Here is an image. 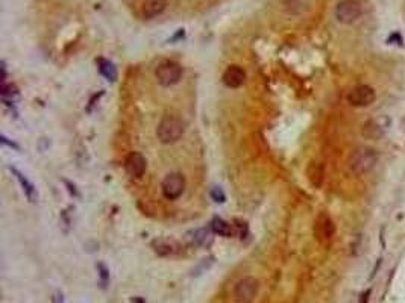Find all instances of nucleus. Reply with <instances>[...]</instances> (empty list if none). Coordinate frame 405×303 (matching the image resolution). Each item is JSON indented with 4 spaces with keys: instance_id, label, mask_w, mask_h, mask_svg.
<instances>
[{
    "instance_id": "obj_1",
    "label": "nucleus",
    "mask_w": 405,
    "mask_h": 303,
    "mask_svg": "<svg viewBox=\"0 0 405 303\" xmlns=\"http://www.w3.org/2000/svg\"><path fill=\"white\" fill-rule=\"evenodd\" d=\"M378 162V152L372 147H358L354 150L348 159V167L351 173L361 176L372 172Z\"/></svg>"
},
{
    "instance_id": "obj_2",
    "label": "nucleus",
    "mask_w": 405,
    "mask_h": 303,
    "mask_svg": "<svg viewBox=\"0 0 405 303\" xmlns=\"http://www.w3.org/2000/svg\"><path fill=\"white\" fill-rule=\"evenodd\" d=\"M185 132V123L178 115H164L158 124L156 137L162 144H173L179 141Z\"/></svg>"
},
{
    "instance_id": "obj_3",
    "label": "nucleus",
    "mask_w": 405,
    "mask_h": 303,
    "mask_svg": "<svg viewBox=\"0 0 405 303\" xmlns=\"http://www.w3.org/2000/svg\"><path fill=\"white\" fill-rule=\"evenodd\" d=\"M155 76L162 87H172L182 79V67L173 61H164L156 67Z\"/></svg>"
},
{
    "instance_id": "obj_4",
    "label": "nucleus",
    "mask_w": 405,
    "mask_h": 303,
    "mask_svg": "<svg viewBox=\"0 0 405 303\" xmlns=\"http://www.w3.org/2000/svg\"><path fill=\"white\" fill-rule=\"evenodd\" d=\"M334 14H335V18L340 23L352 24L361 17L363 8H361L358 0H340L335 6Z\"/></svg>"
},
{
    "instance_id": "obj_5",
    "label": "nucleus",
    "mask_w": 405,
    "mask_h": 303,
    "mask_svg": "<svg viewBox=\"0 0 405 303\" xmlns=\"http://www.w3.org/2000/svg\"><path fill=\"white\" fill-rule=\"evenodd\" d=\"M348 103L355 108H366L370 106L377 99V93L369 85H357L348 93Z\"/></svg>"
},
{
    "instance_id": "obj_6",
    "label": "nucleus",
    "mask_w": 405,
    "mask_h": 303,
    "mask_svg": "<svg viewBox=\"0 0 405 303\" xmlns=\"http://www.w3.org/2000/svg\"><path fill=\"white\" fill-rule=\"evenodd\" d=\"M258 281L255 278H243L240 279L237 284H235V288H234V297L237 300V303H251L257 293H258Z\"/></svg>"
},
{
    "instance_id": "obj_7",
    "label": "nucleus",
    "mask_w": 405,
    "mask_h": 303,
    "mask_svg": "<svg viewBox=\"0 0 405 303\" xmlns=\"http://www.w3.org/2000/svg\"><path fill=\"white\" fill-rule=\"evenodd\" d=\"M161 190L165 199L168 200H175L179 196H182L184 190H185V179L181 173H168L162 184H161Z\"/></svg>"
},
{
    "instance_id": "obj_8",
    "label": "nucleus",
    "mask_w": 405,
    "mask_h": 303,
    "mask_svg": "<svg viewBox=\"0 0 405 303\" xmlns=\"http://www.w3.org/2000/svg\"><path fill=\"white\" fill-rule=\"evenodd\" d=\"M389 124H390V120L387 117L369 120L363 126V137L367 140H378L384 135V132L387 130Z\"/></svg>"
},
{
    "instance_id": "obj_9",
    "label": "nucleus",
    "mask_w": 405,
    "mask_h": 303,
    "mask_svg": "<svg viewBox=\"0 0 405 303\" xmlns=\"http://www.w3.org/2000/svg\"><path fill=\"white\" fill-rule=\"evenodd\" d=\"M147 168V162L146 158L138 153V152H132L126 156L125 159V170L128 172V175H131L132 178H141Z\"/></svg>"
},
{
    "instance_id": "obj_10",
    "label": "nucleus",
    "mask_w": 405,
    "mask_h": 303,
    "mask_svg": "<svg viewBox=\"0 0 405 303\" xmlns=\"http://www.w3.org/2000/svg\"><path fill=\"white\" fill-rule=\"evenodd\" d=\"M335 233V226L328 214H320L316 220V237L319 241H331Z\"/></svg>"
},
{
    "instance_id": "obj_11",
    "label": "nucleus",
    "mask_w": 405,
    "mask_h": 303,
    "mask_svg": "<svg viewBox=\"0 0 405 303\" xmlns=\"http://www.w3.org/2000/svg\"><path fill=\"white\" fill-rule=\"evenodd\" d=\"M223 84L229 88H239L245 84L246 81V73L240 65H229L225 70L223 76Z\"/></svg>"
},
{
    "instance_id": "obj_12",
    "label": "nucleus",
    "mask_w": 405,
    "mask_h": 303,
    "mask_svg": "<svg viewBox=\"0 0 405 303\" xmlns=\"http://www.w3.org/2000/svg\"><path fill=\"white\" fill-rule=\"evenodd\" d=\"M167 8V0H144L143 3V15L150 20L161 15Z\"/></svg>"
},
{
    "instance_id": "obj_13",
    "label": "nucleus",
    "mask_w": 405,
    "mask_h": 303,
    "mask_svg": "<svg viewBox=\"0 0 405 303\" xmlns=\"http://www.w3.org/2000/svg\"><path fill=\"white\" fill-rule=\"evenodd\" d=\"M12 170V173L15 175V178H17V181L20 182V185H21V188H23V191H24V194L27 196V199L30 200V202H37V199H38V194H37V190H35V185H33L23 173H20L17 168H11Z\"/></svg>"
},
{
    "instance_id": "obj_14",
    "label": "nucleus",
    "mask_w": 405,
    "mask_h": 303,
    "mask_svg": "<svg viewBox=\"0 0 405 303\" xmlns=\"http://www.w3.org/2000/svg\"><path fill=\"white\" fill-rule=\"evenodd\" d=\"M211 229H213L214 233L220 235V237H226V238H228V237H232V235L235 233L232 224H229L228 221H225V220H222V218H214V220L211 221Z\"/></svg>"
},
{
    "instance_id": "obj_15",
    "label": "nucleus",
    "mask_w": 405,
    "mask_h": 303,
    "mask_svg": "<svg viewBox=\"0 0 405 303\" xmlns=\"http://www.w3.org/2000/svg\"><path fill=\"white\" fill-rule=\"evenodd\" d=\"M153 249L161 256H172L176 252V244L168 240H156L153 241Z\"/></svg>"
},
{
    "instance_id": "obj_16",
    "label": "nucleus",
    "mask_w": 405,
    "mask_h": 303,
    "mask_svg": "<svg viewBox=\"0 0 405 303\" xmlns=\"http://www.w3.org/2000/svg\"><path fill=\"white\" fill-rule=\"evenodd\" d=\"M97 65H99V72L102 73V76H105L108 81L114 82L117 79V70H116V67H114V64L111 61L100 58L97 61Z\"/></svg>"
},
{
    "instance_id": "obj_17",
    "label": "nucleus",
    "mask_w": 405,
    "mask_h": 303,
    "mask_svg": "<svg viewBox=\"0 0 405 303\" xmlns=\"http://www.w3.org/2000/svg\"><path fill=\"white\" fill-rule=\"evenodd\" d=\"M308 178H310V181H311L313 185L320 187L322 179H323V168H322V165L313 162L310 165V168H308Z\"/></svg>"
},
{
    "instance_id": "obj_18",
    "label": "nucleus",
    "mask_w": 405,
    "mask_h": 303,
    "mask_svg": "<svg viewBox=\"0 0 405 303\" xmlns=\"http://www.w3.org/2000/svg\"><path fill=\"white\" fill-rule=\"evenodd\" d=\"M97 272H99V278H100V284H102V287L105 288L110 282V272H108V268L105 267V264L102 262H99L97 264Z\"/></svg>"
},
{
    "instance_id": "obj_19",
    "label": "nucleus",
    "mask_w": 405,
    "mask_h": 303,
    "mask_svg": "<svg viewBox=\"0 0 405 303\" xmlns=\"http://www.w3.org/2000/svg\"><path fill=\"white\" fill-rule=\"evenodd\" d=\"M207 238H208V230H207V229H199V230L194 232L193 240H194L197 244H205V243H207Z\"/></svg>"
},
{
    "instance_id": "obj_20",
    "label": "nucleus",
    "mask_w": 405,
    "mask_h": 303,
    "mask_svg": "<svg viewBox=\"0 0 405 303\" xmlns=\"http://www.w3.org/2000/svg\"><path fill=\"white\" fill-rule=\"evenodd\" d=\"M211 197H213V200L216 202V203H223L225 202V193H223V190L220 188V187H214L213 188V191H211Z\"/></svg>"
},
{
    "instance_id": "obj_21",
    "label": "nucleus",
    "mask_w": 405,
    "mask_h": 303,
    "mask_svg": "<svg viewBox=\"0 0 405 303\" xmlns=\"http://www.w3.org/2000/svg\"><path fill=\"white\" fill-rule=\"evenodd\" d=\"M53 303H64V296L59 291H56L53 294Z\"/></svg>"
},
{
    "instance_id": "obj_22",
    "label": "nucleus",
    "mask_w": 405,
    "mask_h": 303,
    "mask_svg": "<svg viewBox=\"0 0 405 303\" xmlns=\"http://www.w3.org/2000/svg\"><path fill=\"white\" fill-rule=\"evenodd\" d=\"M131 303H146V302L143 300V297H132Z\"/></svg>"
},
{
    "instance_id": "obj_23",
    "label": "nucleus",
    "mask_w": 405,
    "mask_h": 303,
    "mask_svg": "<svg viewBox=\"0 0 405 303\" xmlns=\"http://www.w3.org/2000/svg\"><path fill=\"white\" fill-rule=\"evenodd\" d=\"M367 296H369V291H366V293L363 294V299H361V303H366V300L369 299Z\"/></svg>"
}]
</instances>
